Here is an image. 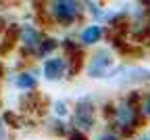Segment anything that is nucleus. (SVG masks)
<instances>
[{
	"label": "nucleus",
	"mask_w": 150,
	"mask_h": 140,
	"mask_svg": "<svg viewBox=\"0 0 150 140\" xmlns=\"http://www.w3.org/2000/svg\"><path fill=\"white\" fill-rule=\"evenodd\" d=\"M52 113L59 117V119H65V117H69V105L65 103V101H54L52 103Z\"/></svg>",
	"instance_id": "9b49d317"
},
{
	"label": "nucleus",
	"mask_w": 150,
	"mask_h": 140,
	"mask_svg": "<svg viewBox=\"0 0 150 140\" xmlns=\"http://www.w3.org/2000/svg\"><path fill=\"white\" fill-rule=\"evenodd\" d=\"M106 36V27L100 25V23H88L79 29V36H77V42L81 48L86 46H96L98 42H102V38Z\"/></svg>",
	"instance_id": "6e6552de"
},
{
	"label": "nucleus",
	"mask_w": 150,
	"mask_h": 140,
	"mask_svg": "<svg viewBox=\"0 0 150 140\" xmlns=\"http://www.w3.org/2000/svg\"><path fill=\"white\" fill-rule=\"evenodd\" d=\"M42 40H44V34L33 23H25V25H21V29H19V42H21V46L31 54H35V50L42 44Z\"/></svg>",
	"instance_id": "0eeeda50"
},
{
	"label": "nucleus",
	"mask_w": 150,
	"mask_h": 140,
	"mask_svg": "<svg viewBox=\"0 0 150 140\" xmlns=\"http://www.w3.org/2000/svg\"><path fill=\"white\" fill-rule=\"evenodd\" d=\"M96 140H123V138L117 132H112V130H104V132H100L96 136Z\"/></svg>",
	"instance_id": "ddd939ff"
},
{
	"label": "nucleus",
	"mask_w": 150,
	"mask_h": 140,
	"mask_svg": "<svg viewBox=\"0 0 150 140\" xmlns=\"http://www.w3.org/2000/svg\"><path fill=\"white\" fill-rule=\"evenodd\" d=\"M83 2H75V0H54L48 2L46 13L59 27H71L81 19L83 15Z\"/></svg>",
	"instance_id": "f03ea898"
},
{
	"label": "nucleus",
	"mask_w": 150,
	"mask_h": 140,
	"mask_svg": "<svg viewBox=\"0 0 150 140\" xmlns=\"http://www.w3.org/2000/svg\"><path fill=\"white\" fill-rule=\"evenodd\" d=\"M0 140H6V124L0 119Z\"/></svg>",
	"instance_id": "2eb2a0df"
},
{
	"label": "nucleus",
	"mask_w": 150,
	"mask_h": 140,
	"mask_svg": "<svg viewBox=\"0 0 150 140\" xmlns=\"http://www.w3.org/2000/svg\"><path fill=\"white\" fill-rule=\"evenodd\" d=\"M67 140H88V134H83V132H79V130L71 128L69 134H67Z\"/></svg>",
	"instance_id": "4468645a"
},
{
	"label": "nucleus",
	"mask_w": 150,
	"mask_h": 140,
	"mask_svg": "<svg viewBox=\"0 0 150 140\" xmlns=\"http://www.w3.org/2000/svg\"><path fill=\"white\" fill-rule=\"evenodd\" d=\"M110 130L117 132L121 138H131L136 130L142 128L144 117L140 111V94L131 90L123 98L112 103V115H110Z\"/></svg>",
	"instance_id": "f257e3e1"
},
{
	"label": "nucleus",
	"mask_w": 150,
	"mask_h": 140,
	"mask_svg": "<svg viewBox=\"0 0 150 140\" xmlns=\"http://www.w3.org/2000/svg\"><path fill=\"white\" fill-rule=\"evenodd\" d=\"M108 77H112L119 86H127V88H136V86H144L150 84V69L146 67H119L112 69L108 73Z\"/></svg>",
	"instance_id": "39448f33"
},
{
	"label": "nucleus",
	"mask_w": 150,
	"mask_h": 140,
	"mask_svg": "<svg viewBox=\"0 0 150 140\" xmlns=\"http://www.w3.org/2000/svg\"><path fill=\"white\" fill-rule=\"evenodd\" d=\"M134 140H150V138H148V136L144 134V136H138V138H134Z\"/></svg>",
	"instance_id": "dca6fc26"
},
{
	"label": "nucleus",
	"mask_w": 150,
	"mask_h": 140,
	"mask_svg": "<svg viewBox=\"0 0 150 140\" xmlns=\"http://www.w3.org/2000/svg\"><path fill=\"white\" fill-rule=\"evenodd\" d=\"M42 75L48 82H61L63 77L69 75V63L61 54H52L50 59L42 63Z\"/></svg>",
	"instance_id": "423d86ee"
},
{
	"label": "nucleus",
	"mask_w": 150,
	"mask_h": 140,
	"mask_svg": "<svg viewBox=\"0 0 150 140\" xmlns=\"http://www.w3.org/2000/svg\"><path fill=\"white\" fill-rule=\"evenodd\" d=\"M59 46H61V42H59L56 38L44 36L42 44H40V48L35 50V56H38V59H44V61H46V59H50V56H52V52H54L56 48H59Z\"/></svg>",
	"instance_id": "9d476101"
},
{
	"label": "nucleus",
	"mask_w": 150,
	"mask_h": 140,
	"mask_svg": "<svg viewBox=\"0 0 150 140\" xmlns=\"http://www.w3.org/2000/svg\"><path fill=\"white\" fill-rule=\"evenodd\" d=\"M140 111H142L144 119H150V90H146L140 96Z\"/></svg>",
	"instance_id": "f8f14e48"
},
{
	"label": "nucleus",
	"mask_w": 150,
	"mask_h": 140,
	"mask_svg": "<svg viewBox=\"0 0 150 140\" xmlns=\"http://www.w3.org/2000/svg\"><path fill=\"white\" fill-rule=\"evenodd\" d=\"M96 115H98V111H96V105H94L92 98L90 96L79 98L73 109V128L83 134L92 132L96 128Z\"/></svg>",
	"instance_id": "20e7f679"
},
{
	"label": "nucleus",
	"mask_w": 150,
	"mask_h": 140,
	"mask_svg": "<svg viewBox=\"0 0 150 140\" xmlns=\"http://www.w3.org/2000/svg\"><path fill=\"white\" fill-rule=\"evenodd\" d=\"M13 84H15L19 90L29 92V90H35V88H38V77H35L33 71H19V73H15V77H13Z\"/></svg>",
	"instance_id": "1a4fd4ad"
},
{
	"label": "nucleus",
	"mask_w": 150,
	"mask_h": 140,
	"mask_svg": "<svg viewBox=\"0 0 150 140\" xmlns=\"http://www.w3.org/2000/svg\"><path fill=\"white\" fill-rule=\"evenodd\" d=\"M112 69H115V54L110 48L102 46V48H96L94 54L88 59L86 75L92 79H100V77H108Z\"/></svg>",
	"instance_id": "7ed1b4c3"
}]
</instances>
